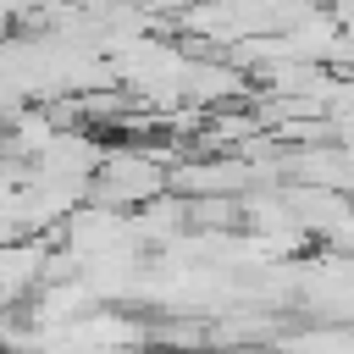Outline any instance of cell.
Here are the masks:
<instances>
[{
	"instance_id": "obj_1",
	"label": "cell",
	"mask_w": 354,
	"mask_h": 354,
	"mask_svg": "<svg viewBox=\"0 0 354 354\" xmlns=\"http://www.w3.org/2000/svg\"><path fill=\"white\" fill-rule=\"evenodd\" d=\"M94 199L100 205H149L166 183H160V166L149 155H111L100 171H94Z\"/></svg>"
}]
</instances>
